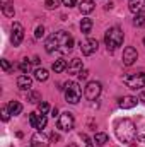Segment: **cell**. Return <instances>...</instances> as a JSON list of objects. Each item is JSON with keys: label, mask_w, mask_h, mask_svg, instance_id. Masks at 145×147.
<instances>
[{"label": "cell", "mask_w": 145, "mask_h": 147, "mask_svg": "<svg viewBox=\"0 0 145 147\" xmlns=\"http://www.w3.org/2000/svg\"><path fill=\"white\" fill-rule=\"evenodd\" d=\"M51 116L53 118H58L60 115H58V108H51Z\"/></svg>", "instance_id": "obj_36"}, {"label": "cell", "mask_w": 145, "mask_h": 147, "mask_svg": "<svg viewBox=\"0 0 145 147\" xmlns=\"http://www.w3.org/2000/svg\"><path fill=\"white\" fill-rule=\"evenodd\" d=\"M80 139L84 140V144H85V147H94V139H89L85 134H80Z\"/></svg>", "instance_id": "obj_27"}, {"label": "cell", "mask_w": 145, "mask_h": 147, "mask_svg": "<svg viewBox=\"0 0 145 147\" xmlns=\"http://www.w3.org/2000/svg\"><path fill=\"white\" fill-rule=\"evenodd\" d=\"M114 132H116V137L128 144V146H135L138 144L140 140V135H138V130H137V125L130 120V118H121V120H116L114 123Z\"/></svg>", "instance_id": "obj_1"}, {"label": "cell", "mask_w": 145, "mask_h": 147, "mask_svg": "<svg viewBox=\"0 0 145 147\" xmlns=\"http://www.w3.org/2000/svg\"><path fill=\"white\" fill-rule=\"evenodd\" d=\"M87 75H89V70L82 69V70H80V74H79V79H87Z\"/></svg>", "instance_id": "obj_35"}, {"label": "cell", "mask_w": 145, "mask_h": 147, "mask_svg": "<svg viewBox=\"0 0 145 147\" xmlns=\"http://www.w3.org/2000/svg\"><path fill=\"white\" fill-rule=\"evenodd\" d=\"M29 101H31V103L41 101V94H39V92H31V94H29Z\"/></svg>", "instance_id": "obj_29"}, {"label": "cell", "mask_w": 145, "mask_h": 147, "mask_svg": "<svg viewBox=\"0 0 145 147\" xmlns=\"http://www.w3.org/2000/svg\"><path fill=\"white\" fill-rule=\"evenodd\" d=\"M22 39H24V28H22V24L14 22V24H12V34H10L12 45H14V46H19V45L22 43Z\"/></svg>", "instance_id": "obj_9"}, {"label": "cell", "mask_w": 145, "mask_h": 147, "mask_svg": "<svg viewBox=\"0 0 145 147\" xmlns=\"http://www.w3.org/2000/svg\"><path fill=\"white\" fill-rule=\"evenodd\" d=\"M7 108H9V111H10V115H19L21 111H22V105L19 103V101H10L9 105H7Z\"/></svg>", "instance_id": "obj_20"}, {"label": "cell", "mask_w": 145, "mask_h": 147, "mask_svg": "<svg viewBox=\"0 0 145 147\" xmlns=\"http://www.w3.org/2000/svg\"><path fill=\"white\" fill-rule=\"evenodd\" d=\"M91 29H92V19L84 17V19L80 21V31H82V34H89Z\"/></svg>", "instance_id": "obj_19"}, {"label": "cell", "mask_w": 145, "mask_h": 147, "mask_svg": "<svg viewBox=\"0 0 145 147\" xmlns=\"http://www.w3.org/2000/svg\"><path fill=\"white\" fill-rule=\"evenodd\" d=\"M55 36H56V43H58V51L62 55H67L73 50V38L67 31H58V33H55Z\"/></svg>", "instance_id": "obj_3"}, {"label": "cell", "mask_w": 145, "mask_h": 147, "mask_svg": "<svg viewBox=\"0 0 145 147\" xmlns=\"http://www.w3.org/2000/svg\"><path fill=\"white\" fill-rule=\"evenodd\" d=\"M144 45H145V38H144Z\"/></svg>", "instance_id": "obj_39"}, {"label": "cell", "mask_w": 145, "mask_h": 147, "mask_svg": "<svg viewBox=\"0 0 145 147\" xmlns=\"http://www.w3.org/2000/svg\"><path fill=\"white\" fill-rule=\"evenodd\" d=\"M34 36H36L38 39L44 36V28H43V26H38V28H36V33H34Z\"/></svg>", "instance_id": "obj_32"}, {"label": "cell", "mask_w": 145, "mask_h": 147, "mask_svg": "<svg viewBox=\"0 0 145 147\" xmlns=\"http://www.w3.org/2000/svg\"><path fill=\"white\" fill-rule=\"evenodd\" d=\"M128 9L133 14H144L145 12V0H130Z\"/></svg>", "instance_id": "obj_15"}, {"label": "cell", "mask_w": 145, "mask_h": 147, "mask_svg": "<svg viewBox=\"0 0 145 147\" xmlns=\"http://www.w3.org/2000/svg\"><path fill=\"white\" fill-rule=\"evenodd\" d=\"M9 116H10V111H9L7 106H3V108H2V120H3V121H7V120H9Z\"/></svg>", "instance_id": "obj_31"}, {"label": "cell", "mask_w": 145, "mask_h": 147, "mask_svg": "<svg viewBox=\"0 0 145 147\" xmlns=\"http://www.w3.org/2000/svg\"><path fill=\"white\" fill-rule=\"evenodd\" d=\"M2 69H3V72H10V63L7 60H2Z\"/></svg>", "instance_id": "obj_33"}, {"label": "cell", "mask_w": 145, "mask_h": 147, "mask_svg": "<svg viewBox=\"0 0 145 147\" xmlns=\"http://www.w3.org/2000/svg\"><path fill=\"white\" fill-rule=\"evenodd\" d=\"M82 98V89L77 82H68L65 86V99L70 105H77Z\"/></svg>", "instance_id": "obj_4"}, {"label": "cell", "mask_w": 145, "mask_h": 147, "mask_svg": "<svg viewBox=\"0 0 145 147\" xmlns=\"http://www.w3.org/2000/svg\"><path fill=\"white\" fill-rule=\"evenodd\" d=\"M101 91H103V86H101V82L99 80H91V82H87V86H85V98L89 99V101H96L97 98H99V94H101Z\"/></svg>", "instance_id": "obj_6"}, {"label": "cell", "mask_w": 145, "mask_h": 147, "mask_svg": "<svg viewBox=\"0 0 145 147\" xmlns=\"http://www.w3.org/2000/svg\"><path fill=\"white\" fill-rule=\"evenodd\" d=\"M29 123H31V127H33V128H36V130H43V128L46 127L48 120H46V116H44V115L31 113V115H29Z\"/></svg>", "instance_id": "obj_10"}, {"label": "cell", "mask_w": 145, "mask_h": 147, "mask_svg": "<svg viewBox=\"0 0 145 147\" xmlns=\"http://www.w3.org/2000/svg\"><path fill=\"white\" fill-rule=\"evenodd\" d=\"M38 110H39V113H41V115H46V113H48V110H50V106H48V103L41 101V103L38 105Z\"/></svg>", "instance_id": "obj_28"}, {"label": "cell", "mask_w": 145, "mask_h": 147, "mask_svg": "<svg viewBox=\"0 0 145 147\" xmlns=\"http://www.w3.org/2000/svg\"><path fill=\"white\" fill-rule=\"evenodd\" d=\"M48 77H50V74H48L46 69H36V70H34V79L41 80V82H44Z\"/></svg>", "instance_id": "obj_22"}, {"label": "cell", "mask_w": 145, "mask_h": 147, "mask_svg": "<svg viewBox=\"0 0 145 147\" xmlns=\"http://www.w3.org/2000/svg\"><path fill=\"white\" fill-rule=\"evenodd\" d=\"M31 86H33V79H31L28 74H24V75H19V77H17V87H19L21 91H29V89H31Z\"/></svg>", "instance_id": "obj_14"}, {"label": "cell", "mask_w": 145, "mask_h": 147, "mask_svg": "<svg viewBox=\"0 0 145 147\" xmlns=\"http://www.w3.org/2000/svg\"><path fill=\"white\" fill-rule=\"evenodd\" d=\"M94 142H96V146H104L108 142V135L103 134V132H99V134L94 135Z\"/></svg>", "instance_id": "obj_24"}, {"label": "cell", "mask_w": 145, "mask_h": 147, "mask_svg": "<svg viewBox=\"0 0 145 147\" xmlns=\"http://www.w3.org/2000/svg\"><path fill=\"white\" fill-rule=\"evenodd\" d=\"M62 3H63L65 7H73V5L77 3V0H62Z\"/></svg>", "instance_id": "obj_34"}, {"label": "cell", "mask_w": 145, "mask_h": 147, "mask_svg": "<svg viewBox=\"0 0 145 147\" xmlns=\"http://www.w3.org/2000/svg\"><path fill=\"white\" fill-rule=\"evenodd\" d=\"M79 9H80L82 14H91V12L96 9V3H94L92 0H82V2L79 3Z\"/></svg>", "instance_id": "obj_18"}, {"label": "cell", "mask_w": 145, "mask_h": 147, "mask_svg": "<svg viewBox=\"0 0 145 147\" xmlns=\"http://www.w3.org/2000/svg\"><path fill=\"white\" fill-rule=\"evenodd\" d=\"M70 147H75V146H70Z\"/></svg>", "instance_id": "obj_40"}, {"label": "cell", "mask_w": 145, "mask_h": 147, "mask_svg": "<svg viewBox=\"0 0 145 147\" xmlns=\"http://www.w3.org/2000/svg\"><path fill=\"white\" fill-rule=\"evenodd\" d=\"M138 58V53H137V50L133 48V46H126L125 48V51H123V63L125 65H133L135 63V60Z\"/></svg>", "instance_id": "obj_11"}, {"label": "cell", "mask_w": 145, "mask_h": 147, "mask_svg": "<svg viewBox=\"0 0 145 147\" xmlns=\"http://www.w3.org/2000/svg\"><path fill=\"white\" fill-rule=\"evenodd\" d=\"M123 82L128 89H142L145 87V74H130L123 77Z\"/></svg>", "instance_id": "obj_5"}, {"label": "cell", "mask_w": 145, "mask_h": 147, "mask_svg": "<svg viewBox=\"0 0 145 147\" xmlns=\"http://www.w3.org/2000/svg\"><path fill=\"white\" fill-rule=\"evenodd\" d=\"M29 147H33V146H29Z\"/></svg>", "instance_id": "obj_41"}, {"label": "cell", "mask_w": 145, "mask_h": 147, "mask_svg": "<svg viewBox=\"0 0 145 147\" xmlns=\"http://www.w3.org/2000/svg\"><path fill=\"white\" fill-rule=\"evenodd\" d=\"M123 31L119 29V28H109L108 31L104 33V43H106V46H108L109 51H114L116 48H119L121 46V43H123Z\"/></svg>", "instance_id": "obj_2"}, {"label": "cell", "mask_w": 145, "mask_h": 147, "mask_svg": "<svg viewBox=\"0 0 145 147\" xmlns=\"http://www.w3.org/2000/svg\"><path fill=\"white\" fill-rule=\"evenodd\" d=\"M67 69H68V74H70V75H79L80 70H82V60H80V58L70 60V63H68Z\"/></svg>", "instance_id": "obj_16"}, {"label": "cell", "mask_w": 145, "mask_h": 147, "mask_svg": "<svg viewBox=\"0 0 145 147\" xmlns=\"http://www.w3.org/2000/svg\"><path fill=\"white\" fill-rule=\"evenodd\" d=\"M133 24H135L137 28L145 26V16L144 14H135V17H133Z\"/></svg>", "instance_id": "obj_25"}, {"label": "cell", "mask_w": 145, "mask_h": 147, "mask_svg": "<svg viewBox=\"0 0 145 147\" xmlns=\"http://www.w3.org/2000/svg\"><path fill=\"white\" fill-rule=\"evenodd\" d=\"M67 67H68V63H67L65 60H56V62H53V65H51V69H53V72L55 74L63 72Z\"/></svg>", "instance_id": "obj_21"}, {"label": "cell", "mask_w": 145, "mask_h": 147, "mask_svg": "<svg viewBox=\"0 0 145 147\" xmlns=\"http://www.w3.org/2000/svg\"><path fill=\"white\" fill-rule=\"evenodd\" d=\"M31 146L33 147H48V137L43 135L41 132H36L31 137Z\"/></svg>", "instance_id": "obj_13"}, {"label": "cell", "mask_w": 145, "mask_h": 147, "mask_svg": "<svg viewBox=\"0 0 145 147\" xmlns=\"http://www.w3.org/2000/svg\"><path fill=\"white\" fill-rule=\"evenodd\" d=\"M73 125H75V120H73L72 113L65 111V113H62V115L58 116V128H60L62 132H70L73 128Z\"/></svg>", "instance_id": "obj_7"}, {"label": "cell", "mask_w": 145, "mask_h": 147, "mask_svg": "<svg viewBox=\"0 0 145 147\" xmlns=\"http://www.w3.org/2000/svg\"><path fill=\"white\" fill-rule=\"evenodd\" d=\"M97 46H99V43H97V39H94V38H87V39L80 41V51H82V55H85V57L96 53V51H97Z\"/></svg>", "instance_id": "obj_8"}, {"label": "cell", "mask_w": 145, "mask_h": 147, "mask_svg": "<svg viewBox=\"0 0 145 147\" xmlns=\"http://www.w3.org/2000/svg\"><path fill=\"white\" fill-rule=\"evenodd\" d=\"M2 12H3L7 17H14V3L5 2V3L2 5Z\"/></svg>", "instance_id": "obj_23"}, {"label": "cell", "mask_w": 145, "mask_h": 147, "mask_svg": "<svg viewBox=\"0 0 145 147\" xmlns=\"http://www.w3.org/2000/svg\"><path fill=\"white\" fill-rule=\"evenodd\" d=\"M58 139H60V137H58L56 134H51V140H53V142H55V140H58Z\"/></svg>", "instance_id": "obj_37"}, {"label": "cell", "mask_w": 145, "mask_h": 147, "mask_svg": "<svg viewBox=\"0 0 145 147\" xmlns=\"http://www.w3.org/2000/svg\"><path fill=\"white\" fill-rule=\"evenodd\" d=\"M44 5L48 9H56L58 7V0H44Z\"/></svg>", "instance_id": "obj_30"}, {"label": "cell", "mask_w": 145, "mask_h": 147, "mask_svg": "<svg viewBox=\"0 0 145 147\" xmlns=\"http://www.w3.org/2000/svg\"><path fill=\"white\" fill-rule=\"evenodd\" d=\"M140 99H137L135 96H123L121 99H119V103H118V106L121 108V110H132V108H135L137 106V103H138Z\"/></svg>", "instance_id": "obj_12"}, {"label": "cell", "mask_w": 145, "mask_h": 147, "mask_svg": "<svg viewBox=\"0 0 145 147\" xmlns=\"http://www.w3.org/2000/svg\"><path fill=\"white\" fill-rule=\"evenodd\" d=\"M44 50H46L48 53L58 51V43H56V36H55V33H53L51 36L46 39V43H44Z\"/></svg>", "instance_id": "obj_17"}, {"label": "cell", "mask_w": 145, "mask_h": 147, "mask_svg": "<svg viewBox=\"0 0 145 147\" xmlns=\"http://www.w3.org/2000/svg\"><path fill=\"white\" fill-rule=\"evenodd\" d=\"M19 69H21L22 74H29V70H31V63H29L28 60H22V62L19 63Z\"/></svg>", "instance_id": "obj_26"}, {"label": "cell", "mask_w": 145, "mask_h": 147, "mask_svg": "<svg viewBox=\"0 0 145 147\" xmlns=\"http://www.w3.org/2000/svg\"><path fill=\"white\" fill-rule=\"evenodd\" d=\"M140 101H145V92H142V96H140Z\"/></svg>", "instance_id": "obj_38"}]
</instances>
